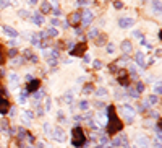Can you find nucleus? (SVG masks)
Returning <instances> with one entry per match:
<instances>
[{
    "instance_id": "obj_3",
    "label": "nucleus",
    "mask_w": 162,
    "mask_h": 148,
    "mask_svg": "<svg viewBox=\"0 0 162 148\" xmlns=\"http://www.w3.org/2000/svg\"><path fill=\"white\" fill-rule=\"evenodd\" d=\"M93 20H94V13L91 12V10H84V12L81 13V25L83 26H89L91 23H93Z\"/></svg>"
},
{
    "instance_id": "obj_4",
    "label": "nucleus",
    "mask_w": 162,
    "mask_h": 148,
    "mask_svg": "<svg viewBox=\"0 0 162 148\" xmlns=\"http://www.w3.org/2000/svg\"><path fill=\"white\" fill-rule=\"evenodd\" d=\"M122 112H123V117H125L128 122H133V115L136 114V109H133L131 106L125 104V106L122 107Z\"/></svg>"
},
{
    "instance_id": "obj_38",
    "label": "nucleus",
    "mask_w": 162,
    "mask_h": 148,
    "mask_svg": "<svg viewBox=\"0 0 162 148\" xmlns=\"http://www.w3.org/2000/svg\"><path fill=\"white\" fill-rule=\"evenodd\" d=\"M44 130H45V133H50V132H52V129H50V125H49V124H44Z\"/></svg>"
},
{
    "instance_id": "obj_34",
    "label": "nucleus",
    "mask_w": 162,
    "mask_h": 148,
    "mask_svg": "<svg viewBox=\"0 0 162 148\" xmlns=\"http://www.w3.org/2000/svg\"><path fill=\"white\" fill-rule=\"evenodd\" d=\"M135 90H136L138 93H141V91L144 90V86H143V83H141V82H138V83H136V88H135Z\"/></svg>"
},
{
    "instance_id": "obj_31",
    "label": "nucleus",
    "mask_w": 162,
    "mask_h": 148,
    "mask_svg": "<svg viewBox=\"0 0 162 148\" xmlns=\"http://www.w3.org/2000/svg\"><path fill=\"white\" fill-rule=\"evenodd\" d=\"M146 101H148V104H156L157 103V96H149Z\"/></svg>"
},
{
    "instance_id": "obj_7",
    "label": "nucleus",
    "mask_w": 162,
    "mask_h": 148,
    "mask_svg": "<svg viewBox=\"0 0 162 148\" xmlns=\"http://www.w3.org/2000/svg\"><path fill=\"white\" fill-rule=\"evenodd\" d=\"M52 138L57 140V142H63L65 140V133L62 129H54L52 130Z\"/></svg>"
},
{
    "instance_id": "obj_2",
    "label": "nucleus",
    "mask_w": 162,
    "mask_h": 148,
    "mask_svg": "<svg viewBox=\"0 0 162 148\" xmlns=\"http://www.w3.org/2000/svg\"><path fill=\"white\" fill-rule=\"evenodd\" d=\"M84 142H86V138H84V132H83V129L75 127L71 130V143H73V147L80 148V147L84 145Z\"/></svg>"
},
{
    "instance_id": "obj_10",
    "label": "nucleus",
    "mask_w": 162,
    "mask_h": 148,
    "mask_svg": "<svg viewBox=\"0 0 162 148\" xmlns=\"http://www.w3.org/2000/svg\"><path fill=\"white\" fill-rule=\"evenodd\" d=\"M2 29H3V33L7 34V36H10V37H16V36H18V31H16L15 28H12V26H7V25H5Z\"/></svg>"
},
{
    "instance_id": "obj_21",
    "label": "nucleus",
    "mask_w": 162,
    "mask_h": 148,
    "mask_svg": "<svg viewBox=\"0 0 162 148\" xmlns=\"http://www.w3.org/2000/svg\"><path fill=\"white\" fill-rule=\"evenodd\" d=\"M47 36H52V37L58 36V29L57 28H49L47 29Z\"/></svg>"
},
{
    "instance_id": "obj_8",
    "label": "nucleus",
    "mask_w": 162,
    "mask_h": 148,
    "mask_svg": "<svg viewBox=\"0 0 162 148\" xmlns=\"http://www.w3.org/2000/svg\"><path fill=\"white\" fill-rule=\"evenodd\" d=\"M31 21L34 23V25H37V26H41L42 23H44V17H42V13H39V12H36V13H32V17H31Z\"/></svg>"
},
{
    "instance_id": "obj_1",
    "label": "nucleus",
    "mask_w": 162,
    "mask_h": 148,
    "mask_svg": "<svg viewBox=\"0 0 162 148\" xmlns=\"http://www.w3.org/2000/svg\"><path fill=\"white\" fill-rule=\"evenodd\" d=\"M107 115H109V127H107L109 135H113V133L120 132L122 127H123V124H122L120 119L117 117V114H115V107L113 106L107 107Z\"/></svg>"
},
{
    "instance_id": "obj_39",
    "label": "nucleus",
    "mask_w": 162,
    "mask_h": 148,
    "mask_svg": "<svg viewBox=\"0 0 162 148\" xmlns=\"http://www.w3.org/2000/svg\"><path fill=\"white\" fill-rule=\"evenodd\" d=\"M88 5V0H78V7H84Z\"/></svg>"
},
{
    "instance_id": "obj_53",
    "label": "nucleus",
    "mask_w": 162,
    "mask_h": 148,
    "mask_svg": "<svg viewBox=\"0 0 162 148\" xmlns=\"http://www.w3.org/2000/svg\"><path fill=\"white\" fill-rule=\"evenodd\" d=\"M2 122H3V124H2V127H3V129H7V127H8V124H7V120H2Z\"/></svg>"
},
{
    "instance_id": "obj_11",
    "label": "nucleus",
    "mask_w": 162,
    "mask_h": 148,
    "mask_svg": "<svg viewBox=\"0 0 162 148\" xmlns=\"http://www.w3.org/2000/svg\"><path fill=\"white\" fill-rule=\"evenodd\" d=\"M84 50H86V44H78L76 47H73L71 49V54L73 55H81Z\"/></svg>"
},
{
    "instance_id": "obj_50",
    "label": "nucleus",
    "mask_w": 162,
    "mask_h": 148,
    "mask_svg": "<svg viewBox=\"0 0 162 148\" xmlns=\"http://www.w3.org/2000/svg\"><path fill=\"white\" fill-rule=\"evenodd\" d=\"M154 148H162V147H161V140H157V138H156V143H154Z\"/></svg>"
},
{
    "instance_id": "obj_42",
    "label": "nucleus",
    "mask_w": 162,
    "mask_h": 148,
    "mask_svg": "<svg viewBox=\"0 0 162 148\" xmlns=\"http://www.w3.org/2000/svg\"><path fill=\"white\" fill-rule=\"evenodd\" d=\"M16 54H18V50H16V49H12L10 52H8V55H10V57H15Z\"/></svg>"
},
{
    "instance_id": "obj_22",
    "label": "nucleus",
    "mask_w": 162,
    "mask_h": 148,
    "mask_svg": "<svg viewBox=\"0 0 162 148\" xmlns=\"http://www.w3.org/2000/svg\"><path fill=\"white\" fill-rule=\"evenodd\" d=\"M29 41H31V44H32V46H39L41 39H39V36H37V34H32V36H31V39H29Z\"/></svg>"
},
{
    "instance_id": "obj_35",
    "label": "nucleus",
    "mask_w": 162,
    "mask_h": 148,
    "mask_svg": "<svg viewBox=\"0 0 162 148\" xmlns=\"http://www.w3.org/2000/svg\"><path fill=\"white\" fill-rule=\"evenodd\" d=\"M42 95H44V91H37V93H34V99H36V101H39V99L42 98Z\"/></svg>"
},
{
    "instance_id": "obj_51",
    "label": "nucleus",
    "mask_w": 162,
    "mask_h": 148,
    "mask_svg": "<svg viewBox=\"0 0 162 148\" xmlns=\"http://www.w3.org/2000/svg\"><path fill=\"white\" fill-rule=\"evenodd\" d=\"M83 60H84V62H89V60H91V55H89V54H86V55H83Z\"/></svg>"
},
{
    "instance_id": "obj_48",
    "label": "nucleus",
    "mask_w": 162,
    "mask_h": 148,
    "mask_svg": "<svg viewBox=\"0 0 162 148\" xmlns=\"http://www.w3.org/2000/svg\"><path fill=\"white\" fill-rule=\"evenodd\" d=\"M29 13L26 12V10H20V17H28Z\"/></svg>"
},
{
    "instance_id": "obj_44",
    "label": "nucleus",
    "mask_w": 162,
    "mask_h": 148,
    "mask_svg": "<svg viewBox=\"0 0 162 148\" xmlns=\"http://www.w3.org/2000/svg\"><path fill=\"white\" fill-rule=\"evenodd\" d=\"M107 142H109L107 135H101V143H107Z\"/></svg>"
},
{
    "instance_id": "obj_17",
    "label": "nucleus",
    "mask_w": 162,
    "mask_h": 148,
    "mask_svg": "<svg viewBox=\"0 0 162 148\" xmlns=\"http://www.w3.org/2000/svg\"><path fill=\"white\" fill-rule=\"evenodd\" d=\"M50 10H52V7H50L49 2H42V3H41V12L42 13H49Z\"/></svg>"
},
{
    "instance_id": "obj_23",
    "label": "nucleus",
    "mask_w": 162,
    "mask_h": 148,
    "mask_svg": "<svg viewBox=\"0 0 162 148\" xmlns=\"http://www.w3.org/2000/svg\"><path fill=\"white\" fill-rule=\"evenodd\" d=\"M78 106H80L81 111H88V109H89V103H88V101H80Z\"/></svg>"
},
{
    "instance_id": "obj_5",
    "label": "nucleus",
    "mask_w": 162,
    "mask_h": 148,
    "mask_svg": "<svg viewBox=\"0 0 162 148\" xmlns=\"http://www.w3.org/2000/svg\"><path fill=\"white\" fill-rule=\"evenodd\" d=\"M135 25V20L130 17H122L118 18V26L120 28H131V26Z\"/></svg>"
},
{
    "instance_id": "obj_14",
    "label": "nucleus",
    "mask_w": 162,
    "mask_h": 148,
    "mask_svg": "<svg viewBox=\"0 0 162 148\" xmlns=\"http://www.w3.org/2000/svg\"><path fill=\"white\" fill-rule=\"evenodd\" d=\"M152 12L156 13V15H161V12H162V8H161V0H152Z\"/></svg>"
},
{
    "instance_id": "obj_32",
    "label": "nucleus",
    "mask_w": 162,
    "mask_h": 148,
    "mask_svg": "<svg viewBox=\"0 0 162 148\" xmlns=\"http://www.w3.org/2000/svg\"><path fill=\"white\" fill-rule=\"evenodd\" d=\"M161 93H162V88H161V82H159V80H157V82H156V95H161Z\"/></svg>"
},
{
    "instance_id": "obj_36",
    "label": "nucleus",
    "mask_w": 162,
    "mask_h": 148,
    "mask_svg": "<svg viewBox=\"0 0 162 148\" xmlns=\"http://www.w3.org/2000/svg\"><path fill=\"white\" fill-rule=\"evenodd\" d=\"M93 65H94V68H101V67H102V62L101 60H94Z\"/></svg>"
},
{
    "instance_id": "obj_28",
    "label": "nucleus",
    "mask_w": 162,
    "mask_h": 148,
    "mask_svg": "<svg viewBox=\"0 0 162 148\" xmlns=\"http://www.w3.org/2000/svg\"><path fill=\"white\" fill-rule=\"evenodd\" d=\"M128 95H130V98H138V91L135 90V88H130V90H128Z\"/></svg>"
},
{
    "instance_id": "obj_20",
    "label": "nucleus",
    "mask_w": 162,
    "mask_h": 148,
    "mask_svg": "<svg viewBox=\"0 0 162 148\" xmlns=\"http://www.w3.org/2000/svg\"><path fill=\"white\" fill-rule=\"evenodd\" d=\"M24 55H26V59H28V60H32V62H36V60H37V55L31 54V50H26V52H24Z\"/></svg>"
},
{
    "instance_id": "obj_12",
    "label": "nucleus",
    "mask_w": 162,
    "mask_h": 148,
    "mask_svg": "<svg viewBox=\"0 0 162 148\" xmlns=\"http://www.w3.org/2000/svg\"><path fill=\"white\" fill-rule=\"evenodd\" d=\"M39 80H29V83H28V91H37L39 90Z\"/></svg>"
},
{
    "instance_id": "obj_52",
    "label": "nucleus",
    "mask_w": 162,
    "mask_h": 148,
    "mask_svg": "<svg viewBox=\"0 0 162 148\" xmlns=\"http://www.w3.org/2000/svg\"><path fill=\"white\" fill-rule=\"evenodd\" d=\"M68 21H63V29H68Z\"/></svg>"
},
{
    "instance_id": "obj_25",
    "label": "nucleus",
    "mask_w": 162,
    "mask_h": 148,
    "mask_svg": "<svg viewBox=\"0 0 162 148\" xmlns=\"http://www.w3.org/2000/svg\"><path fill=\"white\" fill-rule=\"evenodd\" d=\"M26 96H28V91H23V93L20 95V98H18V99H20V103H21V104L26 103Z\"/></svg>"
},
{
    "instance_id": "obj_16",
    "label": "nucleus",
    "mask_w": 162,
    "mask_h": 148,
    "mask_svg": "<svg viewBox=\"0 0 162 148\" xmlns=\"http://www.w3.org/2000/svg\"><path fill=\"white\" fill-rule=\"evenodd\" d=\"M70 21H71V25H78V23L81 21V13L80 12H75L71 17H70Z\"/></svg>"
},
{
    "instance_id": "obj_13",
    "label": "nucleus",
    "mask_w": 162,
    "mask_h": 148,
    "mask_svg": "<svg viewBox=\"0 0 162 148\" xmlns=\"http://www.w3.org/2000/svg\"><path fill=\"white\" fill-rule=\"evenodd\" d=\"M120 49H122V52L128 54V52H131L133 46H131V42H130V41H123V42H122V46H120Z\"/></svg>"
},
{
    "instance_id": "obj_49",
    "label": "nucleus",
    "mask_w": 162,
    "mask_h": 148,
    "mask_svg": "<svg viewBox=\"0 0 162 148\" xmlns=\"http://www.w3.org/2000/svg\"><path fill=\"white\" fill-rule=\"evenodd\" d=\"M50 104H52V101H50V99L47 98V104H45V111H49V109H50Z\"/></svg>"
},
{
    "instance_id": "obj_26",
    "label": "nucleus",
    "mask_w": 162,
    "mask_h": 148,
    "mask_svg": "<svg viewBox=\"0 0 162 148\" xmlns=\"http://www.w3.org/2000/svg\"><path fill=\"white\" fill-rule=\"evenodd\" d=\"M97 36H99V29L97 28H93L89 31V37H97Z\"/></svg>"
},
{
    "instance_id": "obj_37",
    "label": "nucleus",
    "mask_w": 162,
    "mask_h": 148,
    "mask_svg": "<svg viewBox=\"0 0 162 148\" xmlns=\"http://www.w3.org/2000/svg\"><path fill=\"white\" fill-rule=\"evenodd\" d=\"M105 50H107V52H109V54H112L113 50H115V47H113L112 44H109V46H107V47H105Z\"/></svg>"
},
{
    "instance_id": "obj_40",
    "label": "nucleus",
    "mask_w": 162,
    "mask_h": 148,
    "mask_svg": "<svg viewBox=\"0 0 162 148\" xmlns=\"http://www.w3.org/2000/svg\"><path fill=\"white\" fill-rule=\"evenodd\" d=\"M113 7H115L117 10H120L122 7H123V3H122V2H115V3H113Z\"/></svg>"
},
{
    "instance_id": "obj_24",
    "label": "nucleus",
    "mask_w": 162,
    "mask_h": 148,
    "mask_svg": "<svg viewBox=\"0 0 162 148\" xmlns=\"http://www.w3.org/2000/svg\"><path fill=\"white\" fill-rule=\"evenodd\" d=\"M24 120H26V122H28V120H32V117H34V114H32L31 111H24Z\"/></svg>"
},
{
    "instance_id": "obj_33",
    "label": "nucleus",
    "mask_w": 162,
    "mask_h": 148,
    "mask_svg": "<svg viewBox=\"0 0 162 148\" xmlns=\"http://www.w3.org/2000/svg\"><path fill=\"white\" fill-rule=\"evenodd\" d=\"M65 101H67V103H71V101H73V93H70V91H68V93L65 95Z\"/></svg>"
},
{
    "instance_id": "obj_55",
    "label": "nucleus",
    "mask_w": 162,
    "mask_h": 148,
    "mask_svg": "<svg viewBox=\"0 0 162 148\" xmlns=\"http://www.w3.org/2000/svg\"><path fill=\"white\" fill-rule=\"evenodd\" d=\"M28 148H34V147H28Z\"/></svg>"
},
{
    "instance_id": "obj_15",
    "label": "nucleus",
    "mask_w": 162,
    "mask_h": 148,
    "mask_svg": "<svg viewBox=\"0 0 162 148\" xmlns=\"http://www.w3.org/2000/svg\"><path fill=\"white\" fill-rule=\"evenodd\" d=\"M135 60H136V64H139L141 67H146V62H144V54H143V52H136V55H135Z\"/></svg>"
},
{
    "instance_id": "obj_9",
    "label": "nucleus",
    "mask_w": 162,
    "mask_h": 148,
    "mask_svg": "<svg viewBox=\"0 0 162 148\" xmlns=\"http://www.w3.org/2000/svg\"><path fill=\"white\" fill-rule=\"evenodd\" d=\"M136 147L138 148H149V140L146 137H138L136 138Z\"/></svg>"
},
{
    "instance_id": "obj_41",
    "label": "nucleus",
    "mask_w": 162,
    "mask_h": 148,
    "mask_svg": "<svg viewBox=\"0 0 162 148\" xmlns=\"http://www.w3.org/2000/svg\"><path fill=\"white\" fill-rule=\"evenodd\" d=\"M58 23H60V21H58V18H52V26H54V28H55V26H58Z\"/></svg>"
},
{
    "instance_id": "obj_46",
    "label": "nucleus",
    "mask_w": 162,
    "mask_h": 148,
    "mask_svg": "<svg viewBox=\"0 0 162 148\" xmlns=\"http://www.w3.org/2000/svg\"><path fill=\"white\" fill-rule=\"evenodd\" d=\"M52 12H54V15H55V17H58V15H60V8H52Z\"/></svg>"
},
{
    "instance_id": "obj_6",
    "label": "nucleus",
    "mask_w": 162,
    "mask_h": 148,
    "mask_svg": "<svg viewBox=\"0 0 162 148\" xmlns=\"http://www.w3.org/2000/svg\"><path fill=\"white\" fill-rule=\"evenodd\" d=\"M8 111H10V104H8L7 98H3V96L0 95V112H2V114H7Z\"/></svg>"
},
{
    "instance_id": "obj_47",
    "label": "nucleus",
    "mask_w": 162,
    "mask_h": 148,
    "mask_svg": "<svg viewBox=\"0 0 162 148\" xmlns=\"http://www.w3.org/2000/svg\"><path fill=\"white\" fill-rule=\"evenodd\" d=\"M67 47H68V49H73V47H75V42H73V41H68V42H67Z\"/></svg>"
},
{
    "instance_id": "obj_54",
    "label": "nucleus",
    "mask_w": 162,
    "mask_h": 148,
    "mask_svg": "<svg viewBox=\"0 0 162 148\" xmlns=\"http://www.w3.org/2000/svg\"><path fill=\"white\" fill-rule=\"evenodd\" d=\"M36 2H37V0H29V3H31V5H36Z\"/></svg>"
},
{
    "instance_id": "obj_43",
    "label": "nucleus",
    "mask_w": 162,
    "mask_h": 148,
    "mask_svg": "<svg viewBox=\"0 0 162 148\" xmlns=\"http://www.w3.org/2000/svg\"><path fill=\"white\" fill-rule=\"evenodd\" d=\"M83 91H84V93H89V91H93V86H91V85H86V88H83Z\"/></svg>"
},
{
    "instance_id": "obj_45",
    "label": "nucleus",
    "mask_w": 162,
    "mask_h": 148,
    "mask_svg": "<svg viewBox=\"0 0 162 148\" xmlns=\"http://www.w3.org/2000/svg\"><path fill=\"white\" fill-rule=\"evenodd\" d=\"M133 37H138V39H141V33H139V31H133Z\"/></svg>"
},
{
    "instance_id": "obj_29",
    "label": "nucleus",
    "mask_w": 162,
    "mask_h": 148,
    "mask_svg": "<svg viewBox=\"0 0 162 148\" xmlns=\"http://www.w3.org/2000/svg\"><path fill=\"white\" fill-rule=\"evenodd\" d=\"M125 93H123V91H120V90H117V91H115V98H117V99H123V98H125Z\"/></svg>"
},
{
    "instance_id": "obj_18",
    "label": "nucleus",
    "mask_w": 162,
    "mask_h": 148,
    "mask_svg": "<svg viewBox=\"0 0 162 148\" xmlns=\"http://www.w3.org/2000/svg\"><path fill=\"white\" fill-rule=\"evenodd\" d=\"M8 80H10V83H12L13 86H16V85H18V82H20V77H18L16 73H10Z\"/></svg>"
},
{
    "instance_id": "obj_27",
    "label": "nucleus",
    "mask_w": 162,
    "mask_h": 148,
    "mask_svg": "<svg viewBox=\"0 0 162 148\" xmlns=\"http://www.w3.org/2000/svg\"><path fill=\"white\" fill-rule=\"evenodd\" d=\"M10 0H0V8H7V7H10Z\"/></svg>"
},
{
    "instance_id": "obj_30",
    "label": "nucleus",
    "mask_w": 162,
    "mask_h": 148,
    "mask_svg": "<svg viewBox=\"0 0 162 148\" xmlns=\"http://www.w3.org/2000/svg\"><path fill=\"white\" fill-rule=\"evenodd\" d=\"M96 42H97V46H104V42H105V36H97Z\"/></svg>"
},
{
    "instance_id": "obj_19",
    "label": "nucleus",
    "mask_w": 162,
    "mask_h": 148,
    "mask_svg": "<svg viewBox=\"0 0 162 148\" xmlns=\"http://www.w3.org/2000/svg\"><path fill=\"white\" fill-rule=\"evenodd\" d=\"M96 96H99V98H105V96H107V90H105V88H97V90H96Z\"/></svg>"
}]
</instances>
